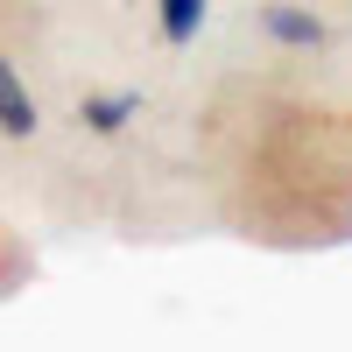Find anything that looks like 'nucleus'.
Masks as SVG:
<instances>
[{"label":"nucleus","instance_id":"obj_1","mask_svg":"<svg viewBox=\"0 0 352 352\" xmlns=\"http://www.w3.org/2000/svg\"><path fill=\"white\" fill-rule=\"evenodd\" d=\"M261 28H268V43H282V50H324L331 43V28H324V14H310V8H296V0H268L261 8Z\"/></svg>","mask_w":352,"mask_h":352},{"label":"nucleus","instance_id":"obj_2","mask_svg":"<svg viewBox=\"0 0 352 352\" xmlns=\"http://www.w3.org/2000/svg\"><path fill=\"white\" fill-rule=\"evenodd\" d=\"M43 127V113H36V99H28V85H21V71L0 56V134L8 141H28Z\"/></svg>","mask_w":352,"mask_h":352},{"label":"nucleus","instance_id":"obj_3","mask_svg":"<svg viewBox=\"0 0 352 352\" xmlns=\"http://www.w3.org/2000/svg\"><path fill=\"white\" fill-rule=\"evenodd\" d=\"M127 120H141V92H85L78 99V127H92V134H120Z\"/></svg>","mask_w":352,"mask_h":352},{"label":"nucleus","instance_id":"obj_4","mask_svg":"<svg viewBox=\"0 0 352 352\" xmlns=\"http://www.w3.org/2000/svg\"><path fill=\"white\" fill-rule=\"evenodd\" d=\"M204 21H212V0H155V28L169 50H190L204 36Z\"/></svg>","mask_w":352,"mask_h":352}]
</instances>
